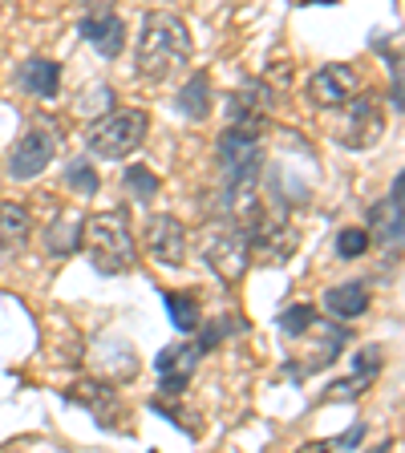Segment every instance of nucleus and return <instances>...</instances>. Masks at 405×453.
I'll return each mask as SVG.
<instances>
[{"instance_id":"f257e3e1","label":"nucleus","mask_w":405,"mask_h":453,"mask_svg":"<svg viewBox=\"0 0 405 453\" xmlns=\"http://www.w3.org/2000/svg\"><path fill=\"white\" fill-rule=\"evenodd\" d=\"M191 61V28L183 25L175 12H146L142 17V33L134 45V69L146 81H167Z\"/></svg>"},{"instance_id":"f03ea898","label":"nucleus","mask_w":405,"mask_h":453,"mask_svg":"<svg viewBox=\"0 0 405 453\" xmlns=\"http://www.w3.org/2000/svg\"><path fill=\"white\" fill-rule=\"evenodd\" d=\"M82 251L102 275H122L138 259V243L130 231V215L122 207L82 219Z\"/></svg>"},{"instance_id":"7ed1b4c3","label":"nucleus","mask_w":405,"mask_h":453,"mask_svg":"<svg viewBox=\"0 0 405 453\" xmlns=\"http://www.w3.org/2000/svg\"><path fill=\"white\" fill-rule=\"evenodd\" d=\"M146 130H151L146 110H110V113H102L97 122H90L85 146H90V154H97V158L118 162V158H130L142 142H146Z\"/></svg>"},{"instance_id":"20e7f679","label":"nucleus","mask_w":405,"mask_h":453,"mask_svg":"<svg viewBox=\"0 0 405 453\" xmlns=\"http://www.w3.org/2000/svg\"><path fill=\"white\" fill-rule=\"evenodd\" d=\"M199 251L203 264L219 275L223 283H239L252 267V251H247V231L236 223H211L199 231Z\"/></svg>"},{"instance_id":"39448f33","label":"nucleus","mask_w":405,"mask_h":453,"mask_svg":"<svg viewBox=\"0 0 405 453\" xmlns=\"http://www.w3.org/2000/svg\"><path fill=\"white\" fill-rule=\"evenodd\" d=\"M340 110L345 113H340L337 126H332V138H337L345 150H365V146L381 142V134H386V113H381V105L373 102V97L357 94L340 105Z\"/></svg>"},{"instance_id":"423d86ee","label":"nucleus","mask_w":405,"mask_h":453,"mask_svg":"<svg viewBox=\"0 0 405 453\" xmlns=\"http://www.w3.org/2000/svg\"><path fill=\"white\" fill-rule=\"evenodd\" d=\"M57 158V134L49 130V122H33L9 150V174L17 182H33L37 174H45V166Z\"/></svg>"},{"instance_id":"0eeeda50","label":"nucleus","mask_w":405,"mask_h":453,"mask_svg":"<svg viewBox=\"0 0 405 453\" xmlns=\"http://www.w3.org/2000/svg\"><path fill=\"white\" fill-rule=\"evenodd\" d=\"M219 162H223L227 182H255V174H260V162H264V150H260V134L227 126V130L219 134Z\"/></svg>"},{"instance_id":"6e6552de","label":"nucleus","mask_w":405,"mask_h":453,"mask_svg":"<svg viewBox=\"0 0 405 453\" xmlns=\"http://www.w3.org/2000/svg\"><path fill=\"white\" fill-rule=\"evenodd\" d=\"M296 243H300V235H296V226L288 223V219L260 215V223L247 231V251H252V259L272 264V267L288 264V259H292V251H296Z\"/></svg>"},{"instance_id":"1a4fd4ad","label":"nucleus","mask_w":405,"mask_h":453,"mask_svg":"<svg viewBox=\"0 0 405 453\" xmlns=\"http://www.w3.org/2000/svg\"><path fill=\"white\" fill-rule=\"evenodd\" d=\"M142 243L159 267H183L187 264V226L175 215H151L146 219V231H142Z\"/></svg>"},{"instance_id":"9d476101","label":"nucleus","mask_w":405,"mask_h":453,"mask_svg":"<svg viewBox=\"0 0 405 453\" xmlns=\"http://www.w3.org/2000/svg\"><path fill=\"white\" fill-rule=\"evenodd\" d=\"M69 401L74 405H82L85 413L94 417L102 429H126V405H122V396H118V388L105 385V380H77L74 388H69Z\"/></svg>"},{"instance_id":"9b49d317","label":"nucleus","mask_w":405,"mask_h":453,"mask_svg":"<svg viewBox=\"0 0 405 453\" xmlns=\"http://www.w3.org/2000/svg\"><path fill=\"white\" fill-rule=\"evenodd\" d=\"M268 113H272V89H268V81H255V77H247L236 94H231V102H227V118H231L236 130L260 134L268 122Z\"/></svg>"},{"instance_id":"f8f14e48","label":"nucleus","mask_w":405,"mask_h":453,"mask_svg":"<svg viewBox=\"0 0 405 453\" xmlns=\"http://www.w3.org/2000/svg\"><path fill=\"white\" fill-rule=\"evenodd\" d=\"M361 77L353 65H324L308 77V102L321 110H340V105L357 97Z\"/></svg>"},{"instance_id":"ddd939ff","label":"nucleus","mask_w":405,"mask_h":453,"mask_svg":"<svg viewBox=\"0 0 405 453\" xmlns=\"http://www.w3.org/2000/svg\"><path fill=\"white\" fill-rule=\"evenodd\" d=\"M199 357H203V352H199L195 344H183V340L167 344V349L154 357V365H159V380H162V393H167V396L187 393L191 377H195V368H199Z\"/></svg>"},{"instance_id":"4468645a","label":"nucleus","mask_w":405,"mask_h":453,"mask_svg":"<svg viewBox=\"0 0 405 453\" xmlns=\"http://www.w3.org/2000/svg\"><path fill=\"white\" fill-rule=\"evenodd\" d=\"M369 239H378V247H401V179L393 182L389 198H381L378 207L369 211Z\"/></svg>"},{"instance_id":"2eb2a0df","label":"nucleus","mask_w":405,"mask_h":453,"mask_svg":"<svg viewBox=\"0 0 405 453\" xmlns=\"http://www.w3.org/2000/svg\"><path fill=\"white\" fill-rule=\"evenodd\" d=\"M82 37L90 41V45L97 49L102 57H122V49H126V25L118 17H113L110 9L105 12H90V17L82 20Z\"/></svg>"},{"instance_id":"dca6fc26","label":"nucleus","mask_w":405,"mask_h":453,"mask_svg":"<svg viewBox=\"0 0 405 453\" xmlns=\"http://www.w3.org/2000/svg\"><path fill=\"white\" fill-rule=\"evenodd\" d=\"M17 81H20V89H25V94L49 102V97L61 94V65H57V61H49V57H28L25 65H20Z\"/></svg>"},{"instance_id":"f3484780","label":"nucleus","mask_w":405,"mask_h":453,"mask_svg":"<svg viewBox=\"0 0 405 453\" xmlns=\"http://www.w3.org/2000/svg\"><path fill=\"white\" fill-rule=\"evenodd\" d=\"M28 231H33V219L20 203H0V255H17L25 251Z\"/></svg>"},{"instance_id":"a211bd4d","label":"nucleus","mask_w":405,"mask_h":453,"mask_svg":"<svg viewBox=\"0 0 405 453\" xmlns=\"http://www.w3.org/2000/svg\"><path fill=\"white\" fill-rule=\"evenodd\" d=\"M324 308L337 316V320H357L369 311V288L365 283H337L324 292Z\"/></svg>"},{"instance_id":"6ab92c4d","label":"nucleus","mask_w":405,"mask_h":453,"mask_svg":"<svg viewBox=\"0 0 405 453\" xmlns=\"http://www.w3.org/2000/svg\"><path fill=\"white\" fill-rule=\"evenodd\" d=\"M77 247H82V219L57 215L53 223L45 226V251L53 255V259H66V255H74Z\"/></svg>"},{"instance_id":"aec40b11","label":"nucleus","mask_w":405,"mask_h":453,"mask_svg":"<svg viewBox=\"0 0 405 453\" xmlns=\"http://www.w3.org/2000/svg\"><path fill=\"white\" fill-rule=\"evenodd\" d=\"M175 105H179L183 118H195V122H203V118L211 113V77L207 73L187 77V85H183L179 97H175Z\"/></svg>"},{"instance_id":"412c9836","label":"nucleus","mask_w":405,"mask_h":453,"mask_svg":"<svg viewBox=\"0 0 405 453\" xmlns=\"http://www.w3.org/2000/svg\"><path fill=\"white\" fill-rule=\"evenodd\" d=\"M113 110V89L105 81H97V85H85L82 94L74 97V113L82 118V122H97L102 113H110Z\"/></svg>"},{"instance_id":"4be33fe9","label":"nucleus","mask_w":405,"mask_h":453,"mask_svg":"<svg viewBox=\"0 0 405 453\" xmlns=\"http://www.w3.org/2000/svg\"><path fill=\"white\" fill-rule=\"evenodd\" d=\"M162 303L170 311V324L179 332H199L203 320H199V300L195 296H183V292H162Z\"/></svg>"},{"instance_id":"5701e85b","label":"nucleus","mask_w":405,"mask_h":453,"mask_svg":"<svg viewBox=\"0 0 405 453\" xmlns=\"http://www.w3.org/2000/svg\"><path fill=\"white\" fill-rule=\"evenodd\" d=\"M122 187L134 195V203H151V198L162 190V182H159V174H154V170L130 166V170H126V179H122Z\"/></svg>"},{"instance_id":"b1692460","label":"nucleus","mask_w":405,"mask_h":453,"mask_svg":"<svg viewBox=\"0 0 405 453\" xmlns=\"http://www.w3.org/2000/svg\"><path fill=\"white\" fill-rule=\"evenodd\" d=\"M66 182H69V190H77V195H94L102 182H97V170H94V162L90 158H74L66 166Z\"/></svg>"},{"instance_id":"393cba45","label":"nucleus","mask_w":405,"mask_h":453,"mask_svg":"<svg viewBox=\"0 0 405 453\" xmlns=\"http://www.w3.org/2000/svg\"><path fill=\"white\" fill-rule=\"evenodd\" d=\"M312 324H316V308H312V303H296V308L280 311V328L288 332V336H304Z\"/></svg>"},{"instance_id":"a878e982","label":"nucleus","mask_w":405,"mask_h":453,"mask_svg":"<svg viewBox=\"0 0 405 453\" xmlns=\"http://www.w3.org/2000/svg\"><path fill=\"white\" fill-rule=\"evenodd\" d=\"M369 247V231L365 226H345L337 235V255L340 259H357V255H365Z\"/></svg>"},{"instance_id":"bb28decb","label":"nucleus","mask_w":405,"mask_h":453,"mask_svg":"<svg viewBox=\"0 0 405 453\" xmlns=\"http://www.w3.org/2000/svg\"><path fill=\"white\" fill-rule=\"evenodd\" d=\"M365 441V421H357V425H349L340 437H329L324 445H304V449H353V445H361Z\"/></svg>"},{"instance_id":"cd10ccee","label":"nucleus","mask_w":405,"mask_h":453,"mask_svg":"<svg viewBox=\"0 0 405 453\" xmlns=\"http://www.w3.org/2000/svg\"><path fill=\"white\" fill-rule=\"evenodd\" d=\"M378 372H381V349H378V344H369V349H361L353 377H361V380H369V385H373V377H378Z\"/></svg>"},{"instance_id":"c85d7f7f","label":"nucleus","mask_w":405,"mask_h":453,"mask_svg":"<svg viewBox=\"0 0 405 453\" xmlns=\"http://www.w3.org/2000/svg\"><path fill=\"white\" fill-rule=\"evenodd\" d=\"M369 388V380L361 377H349V380H337L332 388H324V401H353V396H361Z\"/></svg>"},{"instance_id":"c756f323","label":"nucleus","mask_w":405,"mask_h":453,"mask_svg":"<svg viewBox=\"0 0 405 453\" xmlns=\"http://www.w3.org/2000/svg\"><path fill=\"white\" fill-rule=\"evenodd\" d=\"M82 9H90V12H105V9H113V0H77Z\"/></svg>"}]
</instances>
